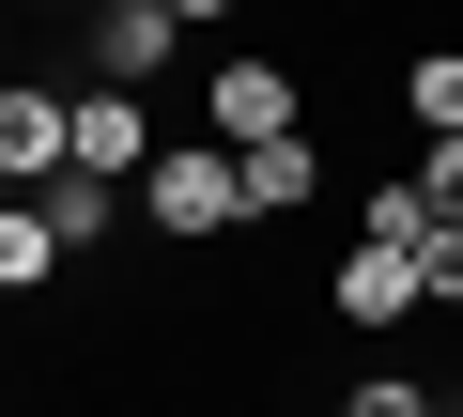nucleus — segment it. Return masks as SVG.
Here are the masks:
<instances>
[{"label":"nucleus","mask_w":463,"mask_h":417,"mask_svg":"<svg viewBox=\"0 0 463 417\" xmlns=\"http://www.w3.org/2000/svg\"><path fill=\"white\" fill-rule=\"evenodd\" d=\"M139 201H155L170 248H232V232H248V155H232V139H170L139 170Z\"/></svg>","instance_id":"1"},{"label":"nucleus","mask_w":463,"mask_h":417,"mask_svg":"<svg viewBox=\"0 0 463 417\" xmlns=\"http://www.w3.org/2000/svg\"><path fill=\"white\" fill-rule=\"evenodd\" d=\"M62 170H78V93L16 78V93H0V185H16V201H47Z\"/></svg>","instance_id":"2"},{"label":"nucleus","mask_w":463,"mask_h":417,"mask_svg":"<svg viewBox=\"0 0 463 417\" xmlns=\"http://www.w3.org/2000/svg\"><path fill=\"white\" fill-rule=\"evenodd\" d=\"M201 139L263 155V139H309V109H294V78H279V62H216V78H201Z\"/></svg>","instance_id":"3"},{"label":"nucleus","mask_w":463,"mask_h":417,"mask_svg":"<svg viewBox=\"0 0 463 417\" xmlns=\"http://www.w3.org/2000/svg\"><path fill=\"white\" fill-rule=\"evenodd\" d=\"M325 294H340V325H402V309H432V248H386V232H355Z\"/></svg>","instance_id":"4"},{"label":"nucleus","mask_w":463,"mask_h":417,"mask_svg":"<svg viewBox=\"0 0 463 417\" xmlns=\"http://www.w3.org/2000/svg\"><path fill=\"white\" fill-rule=\"evenodd\" d=\"M170 47H185L170 0H93V78H109V93H155V78H170Z\"/></svg>","instance_id":"5"},{"label":"nucleus","mask_w":463,"mask_h":417,"mask_svg":"<svg viewBox=\"0 0 463 417\" xmlns=\"http://www.w3.org/2000/svg\"><path fill=\"white\" fill-rule=\"evenodd\" d=\"M155 155H170V139H155V93H109V78H93V93H78V170H93V185H139Z\"/></svg>","instance_id":"6"},{"label":"nucleus","mask_w":463,"mask_h":417,"mask_svg":"<svg viewBox=\"0 0 463 417\" xmlns=\"http://www.w3.org/2000/svg\"><path fill=\"white\" fill-rule=\"evenodd\" d=\"M309 201H325V155L309 139H263L248 155V217H309Z\"/></svg>","instance_id":"7"},{"label":"nucleus","mask_w":463,"mask_h":417,"mask_svg":"<svg viewBox=\"0 0 463 417\" xmlns=\"http://www.w3.org/2000/svg\"><path fill=\"white\" fill-rule=\"evenodd\" d=\"M32 217H47V232H62V263H78V248H109V217H124V185H93V170H62V185L32 201Z\"/></svg>","instance_id":"8"},{"label":"nucleus","mask_w":463,"mask_h":417,"mask_svg":"<svg viewBox=\"0 0 463 417\" xmlns=\"http://www.w3.org/2000/svg\"><path fill=\"white\" fill-rule=\"evenodd\" d=\"M402 109H417V139H463V47L402 62Z\"/></svg>","instance_id":"9"},{"label":"nucleus","mask_w":463,"mask_h":417,"mask_svg":"<svg viewBox=\"0 0 463 417\" xmlns=\"http://www.w3.org/2000/svg\"><path fill=\"white\" fill-rule=\"evenodd\" d=\"M0 279H16V294H47V279H62V232L32 217V201H16V217H0Z\"/></svg>","instance_id":"10"},{"label":"nucleus","mask_w":463,"mask_h":417,"mask_svg":"<svg viewBox=\"0 0 463 417\" xmlns=\"http://www.w3.org/2000/svg\"><path fill=\"white\" fill-rule=\"evenodd\" d=\"M417 201H432V217L463 232V139H417Z\"/></svg>","instance_id":"11"},{"label":"nucleus","mask_w":463,"mask_h":417,"mask_svg":"<svg viewBox=\"0 0 463 417\" xmlns=\"http://www.w3.org/2000/svg\"><path fill=\"white\" fill-rule=\"evenodd\" d=\"M340 417H448V402H432V386H417V371H371V386H355V402H340Z\"/></svg>","instance_id":"12"},{"label":"nucleus","mask_w":463,"mask_h":417,"mask_svg":"<svg viewBox=\"0 0 463 417\" xmlns=\"http://www.w3.org/2000/svg\"><path fill=\"white\" fill-rule=\"evenodd\" d=\"M432 309H463V232H432Z\"/></svg>","instance_id":"13"},{"label":"nucleus","mask_w":463,"mask_h":417,"mask_svg":"<svg viewBox=\"0 0 463 417\" xmlns=\"http://www.w3.org/2000/svg\"><path fill=\"white\" fill-rule=\"evenodd\" d=\"M170 16H185V32H201V16H232V0H170Z\"/></svg>","instance_id":"14"}]
</instances>
